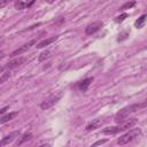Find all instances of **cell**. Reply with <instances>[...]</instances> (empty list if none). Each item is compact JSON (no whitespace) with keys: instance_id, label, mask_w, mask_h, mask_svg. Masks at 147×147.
<instances>
[{"instance_id":"1","label":"cell","mask_w":147,"mask_h":147,"mask_svg":"<svg viewBox=\"0 0 147 147\" xmlns=\"http://www.w3.org/2000/svg\"><path fill=\"white\" fill-rule=\"evenodd\" d=\"M146 107H147V99H146V100H142V101H140V102L130 105V106H127V107H124L123 109H121V110L116 114L115 121H116L117 123H121V122L125 121L131 114H133V113H136V111H138V110H140V109H142V108H146Z\"/></svg>"},{"instance_id":"2","label":"cell","mask_w":147,"mask_h":147,"mask_svg":"<svg viewBox=\"0 0 147 147\" xmlns=\"http://www.w3.org/2000/svg\"><path fill=\"white\" fill-rule=\"evenodd\" d=\"M140 134H141L140 129H132V130H130L129 132H126L125 134L121 136V137L117 139V144H118V145H126V144L132 142L133 140H136Z\"/></svg>"},{"instance_id":"3","label":"cell","mask_w":147,"mask_h":147,"mask_svg":"<svg viewBox=\"0 0 147 147\" xmlns=\"http://www.w3.org/2000/svg\"><path fill=\"white\" fill-rule=\"evenodd\" d=\"M61 98V94H57V95H55V94H53V95H51V96H48L47 99H45L42 102H41V105H40V108L42 109V110H46V109H49L51 107H53L57 101H59V99Z\"/></svg>"},{"instance_id":"4","label":"cell","mask_w":147,"mask_h":147,"mask_svg":"<svg viewBox=\"0 0 147 147\" xmlns=\"http://www.w3.org/2000/svg\"><path fill=\"white\" fill-rule=\"evenodd\" d=\"M34 42H36V40H34V39H32V40H30L29 42H26V44H24V45H23V46H21L20 48H17V49H15L14 52H11L9 56H10V57H14V56H17V55H21L22 53H24L25 51H28V49H29V48H30V47H31V46H32V45H33Z\"/></svg>"},{"instance_id":"5","label":"cell","mask_w":147,"mask_h":147,"mask_svg":"<svg viewBox=\"0 0 147 147\" xmlns=\"http://www.w3.org/2000/svg\"><path fill=\"white\" fill-rule=\"evenodd\" d=\"M102 22H93L92 24H88L86 28H85V33L86 34H93L95 33L98 30H100V28L102 26Z\"/></svg>"},{"instance_id":"6","label":"cell","mask_w":147,"mask_h":147,"mask_svg":"<svg viewBox=\"0 0 147 147\" xmlns=\"http://www.w3.org/2000/svg\"><path fill=\"white\" fill-rule=\"evenodd\" d=\"M18 136H20V131H14V132H10L9 134H7L6 137H3L2 139H1V141H0V146L2 147V146H5V145H7V144H9V142H11L15 138H18Z\"/></svg>"},{"instance_id":"7","label":"cell","mask_w":147,"mask_h":147,"mask_svg":"<svg viewBox=\"0 0 147 147\" xmlns=\"http://www.w3.org/2000/svg\"><path fill=\"white\" fill-rule=\"evenodd\" d=\"M122 131H124V130H123V127L121 126V124H118V125H116V126H108V127H105V129L102 130V133H103V134H109V136H111V134H117V133H119V132H122Z\"/></svg>"},{"instance_id":"8","label":"cell","mask_w":147,"mask_h":147,"mask_svg":"<svg viewBox=\"0 0 147 147\" xmlns=\"http://www.w3.org/2000/svg\"><path fill=\"white\" fill-rule=\"evenodd\" d=\"M25 61H26V57H23V56L17 57V59H13V60H10V61L6 64V68H8V69L16 68V67L21 65V64H22L23 62H25Z\"/></svg>"},{"instance_id":"9","label":"cell","mask_w":147,"mask_h":147,"mask_svg":"<svg viewBox=\"0 0 147 147\" xmlns=\"http://www.w3.org/2000/svg\"><path fill=\"white\" fill-rule=\"evenodd\" d=\"M102 123H103V122H102L101 119H93L92 122H90V123L86 125V130H87V131H93V130L100 127V126L102 125Z\"/></svg>"},{"instance_id":"10","label":"cell","mask_w":147,"mask_h":147,"mask_svg":"<svg viewBox=\"0 0 147 147\" xmlns=\"http://www.w3.org/2000/svg\"><path fill=\"white\" fill-rule=\"evenodd\" d=\"M18 115V113L17 111H14V113H9V114H7V115H2L1 116V118H0V123L1 124H5V123H7V122H9V121H11L15 116H17Z\"/></svg>"},{"instance_id":"11","label":"cell","mask_w":147,"mask_h":147,"mask_svg":"<svg viewBox=\"0 0 147 147\" xmlns=\"http://www.w3.org/2000/svg\"><path fill=\"white\" fill-rule=\"evenodd\" d=\"M92 82H93V78H86V79H84V80H83V82H80V83H79V85H78L79 90H80L82 92H85Z\"/></svg>"},{"instance_id":"12","label":"cell","mask_w":147,"mask_h":147,"mask_svg":"<svg viewBox=\"0 0 147 147\" xmlns=\"http://www.w3.org/2000/svg\"><path fill=\"white\" fill-rule=\"evenodd\" d=\"M55 40H56V37H52V38H48V39H44V40H41L40 42L37 44V48L46 47V46H48L49 44H52L53 41H55Z\"/></svg>"},{"instance_id":"13","label":"cell","mask_w":147,"mask_h":147,"mask_svg":"<svg viewBox=\"0 0 147 147\" xmlns=\"http://www.w3.org/2000/svg\"><path fill=\"white\" fill-rule=\"evenodd\" d=\"M10 76V72L9 70H6V67H2L1 68V74H0V83H5Z\"/></svg>"},{"instance_id":"14","label":"cell","mask_w":147,"mask_h":147,"mask_svg":"<svg viewBox=\"0 0 147 147\" xmlns=\"http://www.w3.org/2000/svg\"><path fill=\"white\" fill-rule=\"evenodd\" d=\"M32 138V134L29 132V133H25V134H23L18 140H17V142H16V145L17 146H20V145H23L24 142H26V141H29L30 139Z\"/></svg>"},{"instance_id":"15","label":"cell","mask_w":147,"mask_h":147,"mask_svg":"<svg viewBox=\"0 0 147 147\" xmlns=\"http://www.w3.org/2000/svg\"><path fill=\"white\" fill-rule=\"evenodd\" d=\"M25 7H29V3H28V0H17L15 2V8L16 9H24Z\"/></svg>"},{"instance_id":"16","label":"cell","mask_w":147,"mask_h":147,"mask_svg":"<svg viewBox=\"0 0 147 147\" xmlns=\"http://www.w3.org/2000/svg\"><path fill=\"white\" fill-rule=\"evenodd\" d=\"M146 17H147V15L146 14H144V15H141L137 21H136V23H134V25L137 26V28H141L142 25H144V23H145V21H146Z\"/></svg>"},{"instance_id":"17","label":"cell","mask_w":147,"mask_h":147,"mask_svg":"<svg viewBox=\"0 0 147 147\" xmlns=\"http://www.w3.org/2000/svg\"><path fill=\"white\" fill-rule=\"evenodd\" d=\"M49 56H51V52H49V51H45V52H42V53L40 54V56H39V61L42 62V61H45L46 59H48Z\"/></svg>"},{"instance_id":"18","label":"cell","mask_w":147,"mask_h":147,"mask_svg":"<svg viewBox=\"0 0 147 147\" xmlns=\"http://www.w3.org/2000/svg\"><path fill=\"white\" fill-rule=\"evenodd\" d=\"M126 17H127V14H126V13H123L122 15H119V16H117V17H116L115 22H117V23H121V22H123V21H124Z\"/></svg>"},{"instance_id":"19","label":"cell","mask_w":147,"mask_h":147,"mask_svg":"<svg viewBox=\"0 0 147 147\" xmlns=\"http://www.w3.org/2000/svg\"><path fill=\"white\" fill-rule=\"evenodd\" d=\"M134 5H136V2H134V1H131V2H126V3H124V5L121 7V9H129V8L133 7Z\"/></svg>"},{"instance_id":"20","label":"cell","mask_w":147,"mask_h":147,"mask_svg":"<svg viewBox=\"0 0 147 147\" xmlns=\"http://www.w3.org/2000/svg\"><path fill=\"white\" fill-rule=\"evenodd\" d=\"M7 2H8V0H1V2H0V8H3V7L7 5Z\"/></svg>"},{"instance_id":"21","label":"cell","mask_w":147,"mask_h":147,"mask_svg":"<svg viewBox=\"0 0 147 147\" xmlns=\"http://www.w3.org/2000/svg\"><path fill=\"white\" fill-rule=\"evenodd\" d=\"M107 140L105 139V140H99V141H96V142H94V146H98V145H102V144H105Z\"/></svg>"},{"instance_id":"22","label":"cell","mask_w":147,"mask_h":147,"mask_svg":"<svg viewBox=\"0 0 147 147\" xmlns=\"http://www.w3.org/2000/svg\"><path fill=\"white\" fill-rule=\"evenodd\" d=\"M8 108H9V106H7V107H3V108H2L1 110H0V114H1V115H3V114L6 113V110H7Z\"/></svg>"},{"instance_id":"23","label":"cell","mask_w":147,"mask_h":147,"mask_svg":"<svg viewBox=\"0 0 147 147\" xmlns=\"http://www.w3.org/2000/svg\"><path fill=\"white\" fill-rule=\"evenodd\" d=\"M54 1H56V0H47V2H49V3H53Z\"/></svg>"}]
</instances>
